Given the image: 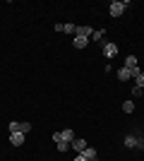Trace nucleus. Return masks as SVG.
Wrapping results in <instances>:
<instances>
[{
    "label": "nucleus",
    "instance_id": "1a4fd4ad",
    "mask_svg": "<svg viewBox=\"0 0 144 161\" xmlns=\"http://www.w3.org/2000/svg\"><path fill=\"white\" fill-rule=\"evenodd\" d=\"M125 147H127V149L137 147V137H135V135H127V137H125Z\"/></svg>",
    "mask_w": 144,
    "mask_h": 161
},
{
    "label": "nucleus",
    "instance_id": "4be33fe9",
    "mask_svg": "<svg viewBox=\"0 0 144 161\" xmlns=\"http://www.w3.org/2000/svg\"><path fill=\"white\" fill-rule=\"evenodd\" d=\"M75 161H89V159H84L82 154H77V156H75Z\"/></svg>",
    "mask_w": 144,
    "mask_h": 161
},
{
    "label": "nucleus",
    "instance_id": "9b49d317",
    "mask_svg": "<svg viewBox=\"0 0 144 161\" xmlns=\"http://www.w3.org/2000/svg\"><path fill=\"white\" fill-rule=\"evenodd\" d=\"M125 67H137V55H127L125 58Z\"/></svg>",
    "mask_w": 144,
    "mask_h": 161
},
{
    "label": "nucleus",
    "instance_id": "f8f14e48",
    "mask_svg": "<svg viewBox=\"0 0 144 161\" xmlns=\"http://www.w3.org/2000/svg\"><path fill=\"white\" fill-rule=\"evenodd\" d=\"M135 87H139V89H144V72H139L137 77H135Z\"/></svg>",
    "mask_w": 144,
    "mask_h": 161
},
{
    "label": "nucleus",
    "instance_id": "f3484780",
    "mask_svg": "<svg viewBox=\"0 0 144 161\" xmlns=\"http://www.w3.org/2000/svg\"><path fill=\"white\" fill-rule=\"evenodd\" d=\"M10 132H19V123H10Z\"/></svg>",
    "mask_w": 144,
    "mask_h": 161
},
{
    "label": "nucleus",
    "instance_id": "0eeeda50",
    "mask_svg": "<svg viewBox=\"0 0 144 161\" xmlns=\"http://www.w3.org/2000/svg\"><path fill=\"white\" fill-rule=\"evenodd\" d=\"M130 77H132V75H130L127 67H120V70H118V80H120V82H127Z\"/></svg>",
    "mask_w": 144,
    "mask_h": 161
},
{
    "label": "nucleus",
    "instance_id": "2eb2a0df",
    "mask_svg": "<svg viewBox=\"0 0 144 161\" xmlns=\"http://www.w3.org/2000/svg\"><path fill=\"white\" fill-rule=\"evenodd\" d=\"M29 130H31V123H19V132H24V135H27Z\"/></svg>",
    "mask_w": 144,
    "mask_h": 161
},
{
    "label": "nucleus",
    "instance_id": "aec40b11",
    "mask_svg": "<svg viewBox=\"0 0 144 161\" xmlns=\"http://www.w3.org/2000/svg\"><path fill=\"white\" fill-rule=\"evenodd\" d=\"M132 96H135V99H139V96H142V89L135 87V89H132Z\"/></svg>",
    "mask_w": 144,
    "mask_h": 161
},
{
    "label": "nucleus",
    "instance_id": "4468645a",
    "mask_svg": "<svg viewBox=\"0 0 144 161\" xmlns=\"http://www.w3.org/2000/svg\"><path fill=\"white\" fill-rule=\"evenodd\" d=\"M65 34H72V36H77V27H75V24H65Z\"/></svg>",
    "mask_w": 144,
    "mask_h": 161
},
{
    "label": "nucleus",
    "instance_id": "39448f33",
    "mask_svg": "<svg viewBox=\"0 0 144 161\" xmlns=\"http://www.w3.org/2000/svg\"><path fill=\"white\" fill-rule=\"evenodd\" d=\"M72 147H75V152H79V154H82V152H84L87 147H89V144H87V140L77 137V140H72Z\"/></svg>",
    "mask_w": 144,
    "mask_h": 161
},
{
    "label": "nucleus",
    "instance_id": "a211bd4d",
    "mask_svg": "<svg viewBox=\"0 0 144 161\" xmlns=\"http://www.w3.org/2000/svg\"><path fill=\"white\" fill-rule=\"evenodd\" d=\"M91 39H94V41H101L103 39V31H94V34H91Z\"/></svg>",
    "mask_w": 144,
    "mask_h": 161
},
{
    "label": "nucleus",
    "instance_id": "ddd939ff",
    "mask_svg": "<svg viewBox=\"0 0 144 161\" xmlns=\"http://www.w3.org/2000/svg\"><path fill=\"white\" fill-rule=\"evenodd\" d=\"M123 111H125V113H132V111H135V101H125V103H123Z\"/></svg>",
    "mask_w": 144,
    "mask_h": 161
},
{
    "label": "nucleus",
    "instance_id": "f257e3e1",
    "mask_svg": "<svg viewBox=\"0 0 144 161\" xmlns=\"http://www.w3.org/2000/svg\"><path fill=\"white\" fill-rule=\"evenodd\" d=\"M108 12H110V17H120V14L125 12V3L123 0H113L110 7H108Z\"/></svg>",
    "mask_w": 144,
    "mask_h": 161
},
{
    "label": "nucleus",
    "instance_id": "5701e85b",
    "mask_svg": "<svg viewBox=\"0 0 144 161\" xmlns=\"http://www.w3.org/2000/svg\"><path fill=\"white\" fill-rule=\"evenodd\" d=\"M91 161H96V159H91Z\"/></svg>",
    "mask_w": 144,
    "mask_h": 161
},
{
    "label": "nucleus",
    "instance_id": "f03ea898",
    "mask_svg": "<svg viewBox=\"0 0 144 161\" xmlns=\"http://www.w3.org/2000/svg\"><path fill=\"white\" fill-rule=\"evenodd\" d=\"M75 132L72 130H62V132H53V142H72Z\"/></svg>",
    "mask_w": 144,
    "mask_h": 161
},
{
    "label": "nucleus",
    "instance_id": "6e6552de",
    "mask_svg": "<svg viewBox=\"0 0 144 161\" xmlns=\"http://www.w3.org/2000/svg\"><path fill=\"white\" fill-rule=\"evenodd\" d=\"M91 34H94L91 27H77V36H87V39H89Z\"/></svg>",
    "mask_w": 144,
    "mask_h": 161
},
{
    "label": "nucleus",
    "instance_id": "dca6fc26",
    "mask_svg": "<svg viewBox=\"0 0 144 161\" xmlns=\"http://www.w3.org/2000/svg\"><path fill=\"white\" fill-rule=\"evenodd\" d=\"M70 149V142H58V152H67Z\"/></svg>",
    "mask_w": 144,
    "mask_h": 161
},
{
    "label": "nucleus",
    "instance_id": "6ab92c4d",
    "mask_svg": "<svg viewBox=\"0 0 144 161\" xmlns=\"http://www.w3.org/2000/svg\"><path fill=\"white\" fill-rule=\"evenodd\" d=\"M127 70H130V75H132V77H137V75L142 72V70H139V67H127Z\"/></svg>",
    "mask_w": 144,
    "mask_h": 161
},
{
    "label": "nucleus",
    "instance_id": "9d476101",
    "mask_svg": "<svg viewBox=\"0 0 144 161\" xmlns=\"http://www.w3.org/2000/svg\"><path fill=\"white\" fill-rule=\"evenodd\" d=\"M82 156H84V159H96V149L94 147H87V149H84V152H82Z\"/></svg>",
    "mask_w": 144,
    "mask_h": 161
},
{
    "label": "nucleus",
    "instance_id": "7ed1b4c3",
    "mask_svg": "<svg viewBox=\"0 0 144 161\" xmlns=\"http://www.w3.org/2000/svg\"><path fill=\"white\" fill-rule=\"evenodd\" d=\"M103 55H106V58H115V55H118V46H115V43H110V41H108V43H103Z\"/></svg>",
    "mask_w": 144,
    "mask_h": 161
},
{
    "label": "nucleus",
    "instance_id": "423d86ee",
    "mask_svg": "<svg viewBox=\"0 0 144 161\" xmlns=\"http://www.w3.org/2000/svg\"><path fill=\"white\" fill-rule=\"evenodd\" d=\"M87 46H89V39H87V36H75V48L82 51V48H87Z\"/></svg>",
    "mask_w": 144,
    "mask_h": 161
},
{
    "label": "nucleus",
    "instance_id": "412c9836",
    "mask_svg": "<svg viewBox=\"0 0 144 161\" xmlns=\"http://www.w3.org/2000/svg\"><path fill=\"white\" fill-rule=\"evenodd\" d=\"M137 149H144V137H137Z\"/></svg>",
    "mask_w": 144,
    "mask_h": 161
},
{
    "label": "nucleus",
    "instance_id": "20e7f679",
    "mask_svg": "<svg viewBox=\"0 0 144 161\" xmlns=\"http://www.w3.org/2000/svg\"><path fill=\"white\" fill-rule=\"evenodd\" d=\"M10 142L14 147H22L24 144V132H10Z\"/></svg>",
    "mask_w": 144,
    "mask_h": 161
}]
</instances>
